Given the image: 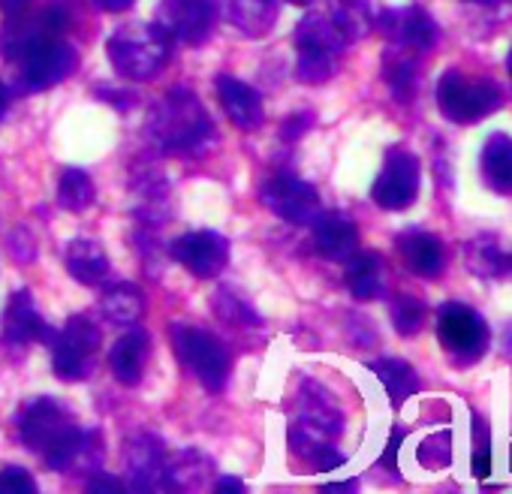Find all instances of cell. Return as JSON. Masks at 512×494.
Masks as SVG:
<instances>
[{
    "label": "cell",
    "instance_id": "24",
    "mask_svg": "<svg viewBox=\"0 0 512 494\" xmlns=\"http://www.w3.org/2000/svg\"><path fill=\"white\" fill-rule=\"evenodd\" d=\"M100 314L115 326H133L145 314V296L136 284H109L100 296Z\"/></svg>",
    "mask_w": 512,
    "mask_h": 494
},
{
    "label": "cell",
    "instance_id": "12",
    "mask_svg": "<svg viewBox=\"0 0 512 494\" xmlns=\"http://www.w3.org/2000/svg\"><path fill=\"white\" fill-rule=\"evenodd\" d=\"M169 257L181 263L193 278H217L229 263V241L220 232L196 229L169 244Z\"/></svg>",
    "mask_w": 512,
    "mask_h": 494
},
{
    "label": "cell",
    "instance_id": "3",
    "mask_svg": "<svg viewBox=\"0 0 512 494\" xmlns=\"http://www.w3.org/2000/svg\"><path fill=\"white\" fill-rule=\"evenodd\" d=\"M341 413L335 401L317 386L305 383L299 392L296 416L290 419V449L299 458H308L317 470H335L347 458L335 449V437L341 431Z\"/></svg>",
    "mask_w": 512,
    "mask_h": 494
},
{
    "label": "cell",
    "instance_id": "20",
    "mask_svg": "<svg viewBox=\"0 0 512 494\" xmlns=\"http://www.w3.org/2000/svg\"><path fill=\"white\" fill-rule=\"evenodd\" d=\"M293 40H296L299 55H317V58H332V61H338V55L350 46L329 13H308L299 22Z\"/></svg>",
    "mask_w": 512,
    "mask_h": 494
},
{
    "label": "cell",
    "instance_id": "34",
    "mask_svg": "<svg viewBox=\"0 0 512 494\" xmlns=\"http://www.w3.org/2000/svg\"><path fill=\"white\" fill-rule=\"evenodd\" d=\"M296 73L305 85H323L332 79L335 73V61L332 58H317V55H299Z\"/></svg>",
    "mask_w": 512,
    "mask_h": 494
},
{
    "label": "cell",
    "instance_id": "37",
    "mask_svg": "<svg viewBox=\"0 0 512 494\" xmlns=\"http://www.w3.org/2000/svg\"><path fill=\"white\" fill-rule=\"evenodd\" d=\"M103 100H109L115 109H121V112H127V109H133V103H136V97L130 94V91H109V88H103V91H97Z\"/></svg>",
    "mask_w": 512,
    "mask_h": 494
},
{
    "label": "cell",
    "instance_id": "4",
    "mask_svg": "<svg viewBox=\"0 0 512 494\" xmlns=\"http://www.w3.org/2000/svg\"><path fill=\"white\" fill-rule=\"evenodd\" d=\"M169 49L172 37L157 22H130L118 28L106 43V55L115 73L127 82L154 79L166 67Z\"/></svg>",
    "mask_w": 512,
    "mask_h": 494
},
{
    "label": "cell",
    "instance_id": "15",
    "mask_svg": "<svg viewBox=\"0 0 512 494\" xmlns=\"http://www.w3.org/2000/svg\"><path fill=\"white\" fill-rule=\"evenodd\" d=\"M377 25L395 46H404V49H413V52H428L437 43V34H440L434 19L422 7L383 10Z\"/></svg>",
    "mask_w": 512,
    "mask_h": 494
},
{
    "label": "cell",
    "instance_id": "38",
    "mask_svg": "<svg viewBox=\"0 0 512 494\" xmlns=\"http://www.w3.org/2000/svg\"><path fill=\"white\" fill-rule=\"evenodd\" d=\"M314 124V115H296L284 124V139H299Z\"/></svg>",
    "mask_w": 512,
    "mask_h": 494
},
{
    "label": "cell",
    "instance_id": "27",
    "mask_svg": "<svg viewBox=\"0 0 512 494\" xmlns=\"http://www.w3.org/2000/svg\"><path fill=\"white\" fill-rule=\"evenodd\" d=\"M211 467H214V464H211L202 452L187 449V452H181V455H175V458L166 461V488H169V485H172V488H181V491L202 488V485H208L211 476H214Z\"/></svg>",
    "mask_w": 512,
    "mask_h": 494
},
{
    "label": "cell",
    "instance_id": "40",
    "mask_svg": "<svg viewBox=\"0 0 512 494\" xmlns=\"http://www.w3.org/2000/svg\"><path fill=\"white\" fill-rule=\"evenodd\" d=\"M214 488L223 491V494H244V491H247L244 482L235 479V476H217V479H214Z\"/></svg>",
    "mask_w": 512,
    "mask_h": 494
},
{
    "label": "cell",
    "instance_id": "46",
    "mask_svg": "<svg viewBox=\"0 0 512 494\" xmlns=\"http://www.w3.org/2000/svg\"><path fill=\"white\" fill-rule=\"evenodd\" d=\"M467 4H482V7H491V4H500V0H467Z\"/></svg>",
    "mask_w": 512,
    "mask_h": 494
},
{
    "label": "cell",
    "instance_id": "5",
    "mask_svg": "<svg viewBox=\"0 0 512 494\" xmlns=\"http://www.w3.org/2000/svg\"><path fill=\"white\" fill-rule=\"evenodd\" d=\"M10 64H13V85L7 88L13 94H43L61 85L79 67V52L64 37H52L28 46Z\"/></svg>",
    "mask_w": 512,
    "mask_h": 494
},
{
    "label": "cell",
    "instance_id": "14",
    "mask_svg": "<svg viewBox=\"0 0 512 494\" xmlns=\"http://www.w3.org/2000/svg\"><path fill=\"white\" fill-rule=\"evenodd\" d=\"M166 446L157 434L142 431L127 443V485L136 491L166 488Z\"/></svg>",
    "mask_w": 512,
    "mask_h": 494
},
{
    "label": "cell",
    "instance_id": "44",
    "mask_svg": "<svg viewBox=\"0 0 512 494\" xmlns=\"http://www.w3.org/2000/svg\"><path fill=\"white\" fill-rule=\"evenodd\" d=\"M10 97H13V91L0 82V121H4V115H7V106H10Z\"/></svg>",
    "mask_w": 512,
    "mask_h": 494
},
{
    "label": "cell",
    "instance_id": "39",
    "mask_svg": "<svg viewBox=\"0 0 512 494\" xmlns=\"http://www.w3.org/2000/svg\"><path fill=\"white\" fill-rule=\"evenodd\" d=\"M470 470H473V476H479V479H485V476L491 473V449H488V446H482L479 452H473Z\"/></svg>",
    "mask_w": 512,
    "mask_h": 494
},
{
    "label": "cell",
    "instance_id": "23",
    "mask_svg": "<svg viewBox=\"0 0 512 494\" xmlns=\"http://www.w3.org/2000/svg\"><path fill=\"white\" fill-rule=\"evenodd\" d=\"M398 251L404 254L407 266L422 275V278H437L443 272V244L431 235V232H422V229H410L398 238Z\"/></svg>",
    "mask_w": 512,
    "mask_h": 494
},
{
    "label": "cell",
    "instance_id": "16",
    "mask_svg": "<svg viewBox=\"0 0 512 494\" xmlns=\"http://www.w3.org/2000/svg\"><path fill=\"white\" fill-rule=\"evenodd\" d=\"M0 323H4V326H0V335H4V341L13 344V347H28L34 341L49 344V338H52V329L43 320V314L37 311L31 290L13 293V299H10V305L4 311V320H0Z\"/></svg>",
    "mask_w": 512,
    "mask_h": 494
},
{
    "label": "cell",
    "instance_id": "19",
    "mask_svg": "<svg viewBox=\"0 0 512 494\" xmlns=\"http://www.w3.org/2000/svg\"><path fill=\"white\" fill-rule=\"evenodd\" d=\"M217 13L244 37L260 40L278 22V0H217Z\"/></svg>",
    "mask_w": 512,
    "mask_h": 494
},
{
    "label": "cell",
    "instance_id": "30",
    "mask_svg": "<svg viewBox=\"0 0 512 494\" xmlns=\"http://www.w3.org/2000/svg\"><path fill=\"white\" fill-rule=\"evenodd\" d=\"M97 199V187L91 181V175L85 169H64L61 172V181H58V205L64 211H73V214H82L94 205Z\"/></svg>",
    "mask_w": 512,
    "mask_h": 494
},
{
    "label": "cell",
    "instance_id": "21",
    "mask_svg": "<svg viewBox=\"0 0 512 494\" xmlns=\"http://www.w3.org/2000/svg\"><path fill=\"white\" fill-rule=\"evenodd\" d=\"M148 347H151V338L142 329H130L115 341V347L109 353V365H112V374L121 386H139L142 383Z\"/></svg>",
    "mask_w": 512,
    "mask_h": 494
},
{
    "label": "cell",
    "instance_id": "35",
    "mask_svg": "<svg viewBox=\"0 0 512 494\" xmlns=\"http://www.w3.org/2000/svg\"><path fill=\"white\" fill-rule=\"evenodd\" d=\"M0 494H37V479L25 467L10 464L0 470Z\"/></svg>",
    "mask_w": 512,
    "mask_h": 494
},
{
    "label": "cell",
    "instance_id": "18",
    "mask_svg": "<svg viewBox=\"0 0 512 494\" xmlns=\"http://www.w3.org/2000/svg\"><path fill=\"white\" fill-rule=\"evenodd\" d=\"M217 100L226 112V118L241 127V130H256L266 121V109H263V97L256 94L250 85H244L235 76H217Z\"/></svg>",
    "mask_w": 512,
    "mask_h": 494
},
{
    "label": "cell",
    "instance_id": "7",
    "mask_svg": "<svg viewBox=\"0 0 512 494\" xmlns=\"http://www.w3.org/2000/svg\"><path fill=\"white\" fill-rule=\"evenodd\" d=\"M169 338H172L178 359L208 392H220L226 386L232 359H229L226 344L217 335H211L208 329L190 326V323H172Z\"/></svg>",
    "mask_w": 512,
    "mask_h": 494
},
{
    "label": "cell",
    "instance_id": "11",
    "mask_svg": "<svg viewBox=\"0 0 512 494\" xmlns=\"http://www.w3.org/2000/svg\"><path fill=\"white\" fill-rule=\"evenodd\" d=\"M260 199L263 205L278 214L281 220L293 223V226H311V220L320 214V193L314 184L290 175V172H281V175H272L263 190H260Z\"/></svg>",
    "mask_w": 512,
    "mask_h": 494
},
{
    "label": "cell",
    "instance_id": "28",
    "mask_svg": "<svg viewBox=\"0 0 512 494\" xmlns=\"http://www.w3.org/2000/svg\"><path fill=\"white\" fill-rule=\"evenodd\" d=\"M383 287V263L377 254H353L347 260V290L359 299V302H371L377 299Z\"/></svg>",
    "mask_w": 512,
    "mask_h": 494
},
{
    "label": "cell",
    "instance_id": "47",
    "mask_svg": "<svg viewBox=\"0 0 512 494\" xmlns=\"http://www.w3.org/2000/svg\"><path fill=\"white\" fill-rule=\"evenodd\" d=\"M287 4H293V7H308L311 0H287Z\"/></svg>",
    "mask_w": 512,
    "mask_h": 494
},
{
    "label": "cell",
    "instance_id": "36",
    "mask_svg": "<svg viewBox=\"0 0 512 494\" xmlns=\"http://www.w3.org/2000/svg\"><path fill=\"white\" fill-rule=\"evenodd\" d=\"M449 458H452V440H449V434L428 437V440L422 443V449H419V461H422L425 467H431V470L446 467Z\"/></svg>",
    "mask_w": 512,
    "mask_h": 494
},
{
    "label": "cell",
    "instance_id": "25",
    "mask_svg": "<svg viewBox=\"0 0 512 494\" xmlns=\"http://www.w3.org/2000/svg\"><path fill=\"white\" fill-rule=\"evenodd\" d=\"M413 49L395 46L383 55V79L392 91V97L398 103H410L416 97V85H419V64L413 58Z\"/></svg>",
    "mask_w": 512,
    "mask_h": 494
},
{
    "label": "cell",
    "instance_id": "31",
    "mask_svg": "<svg viewBox=\"0 0 512 494\" xmlns=\"http://www.w3.org/2000/svg\"><path fill=\"white\" fill-rule=\"evenodd\" d=\"M467 266L479 275V278H497L503 272V254L500 244L491 238H476L467 244Z\"/></svg>",
    "mask_w": 512,
    "mask_h": 494
},
{
    "label": "cell",
    "instance_id": "33",
    "mask_svg": "<svg viewBox=\"0 0 512 494\" xmlns=\"http://www.w3.org/2000/svg\"><path fill=\"white\" fill-rule=\"evenodd\" d=\"M392 323H395L398 335H404V338L416 335L425 323V305L416 296H395L392 299Z\"/></svg>",
    "mask_w": 512,
    "mask_h": 494
},
{
    "label": "cell",
    "instance_id": "29",
    "mask_svg": "<svg viewBox=\"0 0 512 494\" xmlns=\"http://www.w3.org/2000/svg\"><path fill=\"white\" fill-rule=\"evenodd\" d=\"M371 371L380 377V383L386 386L395 407H401L419 389V377H416L413 365L404 362V359H380V362L371 365Z\"/></svg>",
    "mask_w": 512,
    "mask_h": 494
},
{
    "label": "cell",
    "instance_id": "42",
    "mask_svg": "<svg viewBox=\"0 0 512 494\" xmlns=\"http://www.w3.org/2000/svg\"><path fill=\"white\" fill-rule=\"evenodd\" d=\"M94 4L106 13H124L136 4V0H94Z\"/></svg>",
    "mask_w": 512,
    "mask_h": 494
},
{
    "label": "cell",
    "instance_id": "26",
    "mask_svg": "<svg viewBox=\"0 0 512 494\" xmlns=\"http://www.w3.org/2000/svg\"><path fill=\"white\" fill-rule=\"evenodd\" d=\"M482 178L497 193H512V136L494 133L482 148Z\"/></svg>",
    "mask_w": 512,
    "mask_h": 494
},
{
    "label": "cell",
    "instance_id": "43",
    "mask_svg": "<svg viewBox=\"0 0 512 494\" xmlns=\"http://www.w3.org/2000/svg\"><path fill=\"white\" fill-rule=\"evenodd\" d=\"M31 7V0H0V10H4V16H19Z\"/></svg>",
    "mask_w": 512,
    "mask_h": 494
},
{
    "label": "cell",
    "instance_id": "9",
    "mask_svg": "<svg viewBox=\"0 0 512 494\" xmlns=\"http://www.w3.org/2000/svg\"><path fill=\"white\" fill-rule=\"evenodd\" d=\"M437 338L443 350L458 359L461 365L479 362L488 350V326L485 320L461 305V302H446L437 314Z\"/></svg>",
    "mask_w": 512,
    "mask_h": 494
},
{
    "label": "cell",
    "instance_id": "6",
    "mask_svg": "<svg viewBox=\"0 0 512 494\" xmlns=\"http://www.w3.org/2000/svg\"><path fill=\"white\" fill-rule=\"evenodd\" d=\"M100 344H103V332L85 314L70 317L64 323V329L52 332L49 350H52V368H55L58 380H64V383L88 380L97 368Z\"/></svg>",
    "mask_w": 512,
    "mask_h": 494
},
{
    "label": "cell",
    "instance_id": "48",
    "mask_svg": "<svg viewBox=\"0 0 512 494\" xmlns=\"http://www.w3.org/2000/svg\"><path fill=\"white\" fill-rule=\"evenodd\" d=\"M509 73H512V52H509Z\"/></svg>",
    "mask_w": 512,
    "mask_h": 494
},
{
    "label": "cell",
    "instance_id": "41",
    "mask_svg": "<svg viewBox=\"0 0 512 494\" xmlns=\"http://www.w3.org/2000/svg\"><path fill=\"white\" fill-rule=\"evenodd\" d=\"M401 440H404V431H401V428H395V431H392V437H389V449H386V455H383V464H386L389 470H395V455H398Z\"/></svg>",
    "mask_w": 512,
    "mask_h": 494
},
{
    "label": "cell",
    "instance_id": "45",
    "mask_svg": "<svg viewBox=\"0 0 512 494\" xmlns=\"http://www.w3.org/2000/svg\"><path fill=\"white\" fill-rule=\"evenodd\" d=\"M356 488H359V482L356 479H347V482H332L323 491H356Z\"/></svg>",
    "mask_w": 512,
    "mask_h": 494
},
{
    "label": "cell",
    "instance_id": "8",
    "mask_svg": "<svg viewBox=\"0 0 512 494\" xmlns=\"http://www.w3.org/2000/svg\"><path fill=\"white\" fill-rule=\"evenodd\" d=\"M437 106L455 124H473L500 106V88L491 79H470L446 70L437 82Z\"/></svg>",
    "mask_w": 512,
    "mask_h": 494
},
{
    "label": "cell",
    "instance_id": "13",
    "mask_svg": "<svg viewBox=\"0 0 512 494\" xmlns=\"http://www.w3.org/2000/svg\"><path fill=\"white\" fill-rule=\"evenodd\" d=\"M217 7L211 0H160L157 25L184 46H202L211 37Z\"/></svg>",
    "mask_w": 512,
    "mask_h": 494
},
{
    "label": "cell",
    "instance_id": "1",
    "mask_svg": "<svg viewBox=\"0 0 512 494\" xmlns=\"http://www.w3.org/2000/svg\"><path fill=\"white\" fill-rule=\"evenodd\" d=\"M145 130L163 154L175 157H202L217 139L211 115L187 85L166 91L151 106Z\"/></svg>",
    "mask_w": 512,
    "mask_h": 494
},
{
    "label": "cell",
    "instance_id": "10",
    "mask_svg": "<svg viewBox=\"0 0 512 494\" xmlns=\"http://www.w3.org/2000/svg\"><path fill=\"white\" fill-rule=\"evenodd\" d=\"M419 178H422L419 157L404 148H392L371 187V196L386 211H404L419 196Z\"/></svg>",
    "mask_w": 512,
    "mask_h": 494
},
{
    "label": "cell",
    "instance_id": "32",
    "mask_svg": "<svg viewBox=\"0 0 512 494\" xmlns=\"http://www.w3.org/2000/svg\"><path fill=\"white\" fill-rule=\"evenodd\" d=\"M211 308L220 320L232 323V326H260V314H256L244 299H238L232 290L220 287L211 299Z\"/></svg>",
    "mask_w": 512,
    "mask_h": 494
},
{
    "label": "cell",
    "instance_id": "22",
    "mask_svg": "<svg viewBox=\"0 0 512 494\" xmlns=\"http://www.w3.org/2000/svg\"><path fill=\"white\" fill-rule=\"evenodd\" d=\"M67 272L85 284V287H100L109 281L112 275V266H109V257L103 251L100 241H91V238H76L67 244Z\"/></svg>",
    "mask_w": 512,
    "mask_h": 494
},
{
    "label": "cell",
    "instance_id": "2",
    "mask_svg": "<svg viewBox=\"0 0 512 494\" xmlns=\"http://www.w3.org/2000/svg\"><path fill=\"white\" fill-rule=\"evenodd\" d=\"M16 425L22 446L40 455L49 464V470L73 473L85 431L76 425V416L64 404L52 398H37L19 413Z\"/></svg>",
    "mask_w": 512,
    "mask_h": 494
},
{
    "label": "cell",
    "instance_id": "17",
    "mask_svg": "<svg viewBox=\"0 0 512 494\" xmlns=\"http://www.w3.org/2000/svg\"><path fill=\"white\" fill-rule=\"evenodd\" d=\"M314 229V244L317 251L332 260V263H347L356 251H359V229L350 217L338 214V211H326L317 214L311 220Z\"/></svg>",
    "mask_w": 512,
    "mask_h": 494
}]
</instances>
